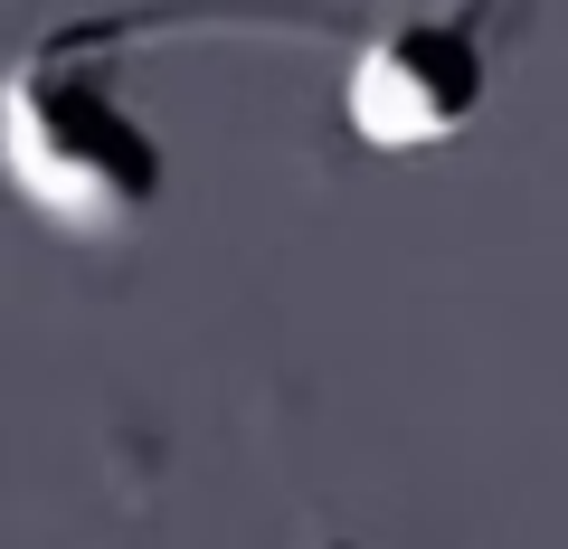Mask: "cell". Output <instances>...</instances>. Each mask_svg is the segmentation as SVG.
<instances>
[{"label": "cell", "mask_w": 568, "mask_h": 549, "mask_svg": "<svg viewBox=\"0 0 568 549\" xmlns=\"http://www.w3.org/2000/svg\"><path fill=\"white\" fill-rule=\"evenodd\" d=\"M323 549H361V540H323Z\"/></svg>", "instance_id": "3"}, {"label": "cell", "mask_w": 568, "mask_h": 549, "mask_svg": "<svg viewBox=\"0 0 568 549\" xmlns=\"http://www.w3.org/2000/svg\"><path fill=\"white\" fill-rule=\"evenodd\" d=\"M351 39L332 10H246V0H133L58 20L0 67V190L77 246L133 237L171 190V152L123 95L133 39Z\"/></svg>", "instance_id": "1"}, {"label": "cell", "mask_w": 568, "mask_h": 549, "mask_svg": "<svg viewBox=\"0 0 568 549\" xmlns=\"http://www.w3.org/2000/svg\"><path fill=\"white\" fill-rule=\"evenodd\" d=\"M511 0H436L379 29H351L342 123L361 152H436L455 143L493 95V39Z\"/></svg>", "instance_id": "2"}]
</instances>
